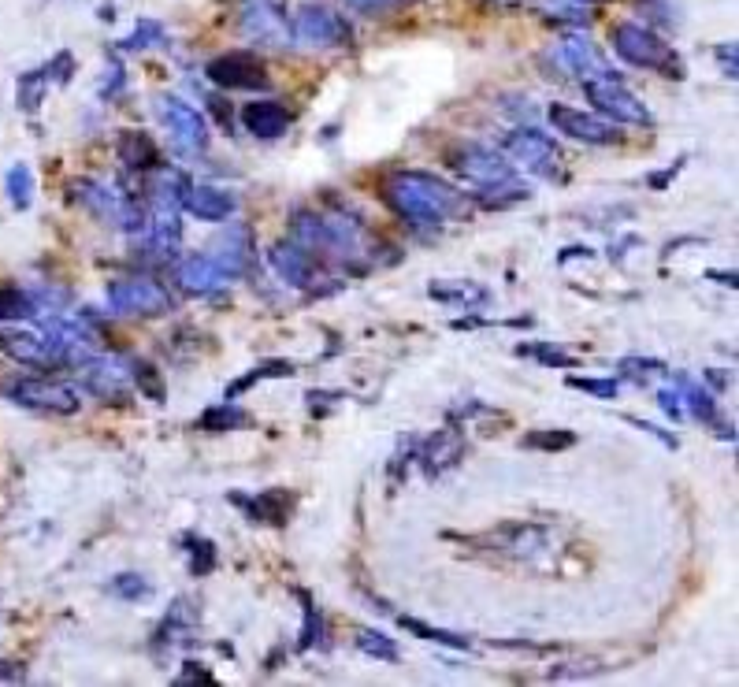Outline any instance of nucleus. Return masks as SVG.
<instances>
[{"mask_svg":"<svg viewBox=\"0 0 739 687\" xmlns=\"http://www.w3.org/2000/svg\"><path fill=\"white\" fill-rule=\"evenodd\" d=\"M383 197L413 227L468 220V212H472V197H465L450 182H442L439 175H428V171H398V175H390L387 186H383Z\"/></svg>","mask_w":739,"mask_h":687,"instance_id":"1","label":"nucleus"},{"mask_svg":"<svg viewBox=\"0 0 739 687\" xmlns=\"http://www.w3.org/2000/svg\"><path fill=\"white\" fill-rule=\"evenodd\" d=\"M290 242H298L309 253H324L331 260H342L350 268H361L357 260L368 253V238L357 216H320V212H294L290 220Z\"/></svg>","mask_w":739,"mask_h":687,"instance_id":"2","label":"nucleus"},{"mask_svg":"<svg viewBox=\"0 0 739 687\" xmlns=\"http://www.w3.org/2000/svg\"><path fill=\"white\" fill-rule=\"evenodd\" d=\"M67 197L78 201V205H86L97 216V220L112 223L119 231L127 234H142L145 231V212L142 205L134 201L130 194H123L119 186L112 182H97V179H75L67 186Z\"/></svg>","mask_w":739,"mask_h":687,"instance_id":"3","label":"nucleus"},{"mask_svg":"<svg viewBox=\"0 0 739 687\" xmlns=\"http://www.w3.org/2000/svg\"><path fill=\"white\" fill-rule=\"evenodd\" d=\"M613 52L621 56L624 64L632 67H647V71H658V75H673L684 78V64L680 56L669 49V41H662L650 26L643 23H617L613 26Z\"/></svg>","mask_w":739,"mask_h":687,"instance_id":"4","label":"nucleus"},{"mask_svg":"<svg viewBox=\"0 0 739 687\" xmlns=\"http://www.w3.org/2000/svg\"><path fill=\"white\" fill-rule=\"evenodd\" d=\"M108 305L116 316L149 320V316H164L171 309V294L164 290V283H156L149 275H127V279L108 283Z\"/></svg>","mask_w":739,"mask_h":687,"instance_id":"5","label":"nucleus"},{"mask_svg":"<svg viewBox=\"0 0 739 687\" xmlns=\"http://www.w3.org/2000/svg\"><path fill=\"white\" fill-rule=\"evenodd\" d=\"M584 93H587V101H591V108L602 112L606 119H613V123H632V127H650V123H654V116L647 112V104L624 86L621 75L587 78Z\"/></svg>","mask_w":739,"mask_h":687,"instance_id":"6","label":"nucleus"},{"mask_svg":"<svg viewBox=\"0 0 739 687\" xmlns=\"http://www.w3.org/2000/svg\"><path fill=\"white\" fill-rule=\"evenodd\" d=\"M502 149H506V160L513 168H524V171H532V175H543V179H554L561 168L558 142L535 127L509 130L506 138H502Z\"/></svg>","mask_w":739,"mask_h":687,"instance_id":"7","label":"nucleus"},{"mask_svg":"<svg viewBox=\"0 0 739 687\" xmlns=\"http://www.w3.org/2000/svg\"><path fill=\"white\" fill-rule=\"evenodd\" d=\"M450 168L461 175L465 182H472L476 190H494V186H506V182L517 179V168L509 164L506 156H498L487 145H457L450 153Z\"/></svg>","mask_w":739,"mask_h":687,"instance_id":"8","label":"nucleus"},{"mask_svg":"<svg viewBox=\"0 0 739 687\" xmlns=\"http://www.w3.org/2000/svg\"><path fill=\"white\" fill-rule=\"evenodd\" d=\"M205 75L220 90H272L268 67H264V60H260L257 52L249 49H234L216 56V60H208Z\"/></svg>","mask_w":739,"mask_h":687,"instance_id":"9","label":"nucleus"},{"mask_svg":"<svg viewBox=\"0 0 739 687\" xmlns=\"http://www.w3.org/2000/svg\"><path fill=\"white\" fill-rule=\"evenodd\" d=\"M290 41H298L301 49H335V45L350 41V26L324 4H305L290 19Z\"/></svg>","mask_w":739,"mask_h":687,"instance_id":"10","label":"nucleus"},{"mask_svg":"<svg viewBox=\"0 0 739 687\" xmlns=\"http://www.w3.org/2000/svg\"><path fill=\"white\" fill-rule=\"evenodd\" d=\"M160 119L171 130V145L182 156H201L208 149V119L197 112L194 104L179 101V97H160Z\"/></svg>","mask_w":739,"mask_h":687,"instance_id":"11","label":"nucleus"},{"mask_svg":"<svg viewBox=\"0 0 739 687\" xmlns=\"http://www.w3.org/2000/svg\"><path fill=\"white\" fill-rule=\"evenodd\" d=\"M4 394H8V402L23 405V409H34V413L71 416L82 409V398H78L75 387L45 383V379H19V383H8Z\"/></svg>","mask_w":739,"mask_h":687,"instance_id":"12","label":"nucleus"},{"mask_svg":"<svg viewBox=\"0 0 739 687\" xmlns=\"http://www.w3.org/2000/svg\"><path fill=\"white\" fill-rule=\"evenodd\" d=\"M0 350L15 357L19 364H30V368H64V364H75V350H67L64 342H56L49 335H30V331H0Z\"/></svg>","mask_w":739,"mask_h":687,"instance_id":"13","label":"nucleus"},{"mask_svg":"<svg viewBox=\"0 0 739 687\" xmlns=\"http://www.w3.org/2000/svg\"><path fill=\"white\" fill-rule=\"evenodd\" d=\"M461 457H465V431L457 428V424L431 431L428 439H416V450H413V461H420L428 480L450 476L461 465Z\"/></svg>","mask_w":739,"mask_h":687,"instance_id":"14","label":"nucleus"},{"mask_svg":"<svg viewBox=\"0 0 739 687\" xmlns=\"http://www.w3.org/2000/svg\"><path fill=\"white\" fill-rule=\"evenodd\" d=\"M546 119H550V127L561 130L572 142H584V145L621 142V130L613 127V123L591 116V112H580V108H569V104H550V108H546Z\"/></svg>","mask_w":739,"mask_h":687,"instance_id":"15","label":"nucleus"},{"mask_svg":"<svg viewBox=\"0 0 739 687\" xmlns=\"http://www.w3.org/2000/svg\"><path fill=\"white\" fill-rule=\"evenodd\" d=\"M82 368V383L97 394V398H116L130 387V357L119 353H90Z\"/></svg>","mask_w":739,"mask_h":687,"instance_id":"16","label":"nucleus"},{"mask_svg":"<svg viewBox=\"0 0 739 687\" xmlns=\"http://www.w3.org/2000/svg\"><path fill=\"white\" fill-rule=\"evenodd\" d=\"M242 34L253 41H264V45H283L290 38V26L283 19V8L275 4V0H249L246 8H242Z\"/></svg>","mask_w":739,"mask_h":687,"instance_id":"17","label":"nucleus"},{"mask_svg":"<svg viewBox=\"0 0 739 687\" xmlns=\"http://www.w3.org/2000/svg\"><path fill=\"white\" fill-rule=\"evenodd\" d=\"M194 628H197V602L175 598L168 606V613H164V621L156 624L153 654L156 658H164V654L175 650L179 643H190V639H194Z\"/></svg>","mask_w":739,"mask_h":687,"instance_id":"18","label":"nucleus"},{"mask_svg":"<svg viewBox=\"0 0 739 687\" xmlns=\"http://www.w3.org/2000/svg\"><path fill=\"white\" fill-rule=\"evenodd\" d=\"M182 212H190L201 223H227L238 212V197L216 186H186L182 190Z\"/></svg>","mask_w":739,"mask_h":687,"instance_id":"19","label":"nucleus"},{"mask_svg":"<svg viewBox=\"0 0 739 687\" xmlns=\"http://www.w3.org/2000/svg\"><path fill=\"white\" fill-rule=\"evenodd\" d=\"M558 56H561V64L569 67L580 82H587V78H602V75H617V71L606 64V56L598 52L595 41L580 38V34H572V38L561 41Z\"/></svg>","mask_w":739,"mask_h":687,"instance_id":"20","label":"nucleus"},{"mask_svg":"<svg viewBox=\"0 0 739 687\" xmlns=\"http://www.w3.org/2000/svg\"><path fill=\"white\" fill-rule=\"evenodd\" d=\"M268 257H272V268L279 272L283 283L301 286V290L316 283V257H312L309 249H301L298 242H279Z\"/></svg>","mask_w":739,"mask_h":687,"instance_id":"21","label":"nucleus"},{"mask_svg":"<svg viewBox=\"0 0 739 687\" xmlns=\"http://www.w3.org/2000/svg\"><path fill=\"white\" fill-rule=\"evenodd\" d=\"M249 227L246 223H231L227 231H223V238L216 242V253H212V260H216V268L223 272V279H242L249 268Z\"/></svg>","mask_w":739,"mask_h":687,"instance_id":"22","label":"nucleus"},{"mask_svg":"<svg viewBox=\"0 0 739 687\" xmlns=\"http://www.w3.org/2000/svg\"><path fill=\"white\" fill-rule=\"evenodd\" d=\"M242 123H246L249 134L272 142V138H283L286 130H290L294 112H286L279 101H249L246 108H242Z\"/></svg>","mask_w":739,"mask_h":687,"instance_id":"23","label":"nucleus"},{"mask_svg":"<svg viewBox=\"0 0 739 687\" xmlns=\"http://www.w3.org/2000/svg\"><path fill=\"white\" fill-rule=\"evenodd\" d=\"M234 506L246 509L249 520H264V524H286L290 513H294V494L283 491V487H275V491H264V494H231Z\"/></svg>","mask_w":739,"mask_h":687,"instance_id":"24","label":"nucleus"},{"mask_svg":"<svg viewBox=\"0 0 739 687\" xmlns=\"http://www.w3.org/2000/svg\"><path fill=\"white\" fill-rule=\"evenodd\" d=\"M428 298L450 305V309H487L491 305V290L472 279H439L428 283Z\"/></svg>","mask_w":739,"mask_h":687,"instance_id":"25","label":"nucleus"},{"mask_svg":"<svg viewBox=\"0 0 739 687\" xmlns=\"http://www.w3.org/2000/svg\"><path fill=\"white\" fill-rule=\"evenodd\" d=\"M175 283H179V290L201 298V294H212V290L223 283V272L216 268V260L212 257L197 253V257H186L179 268H175Z\"/></svg>","mask_w":739,"mask_h":687,"instance_id":"26","label":"nucleus"},{"mask_svg":"<svg viewBox=\"0 0 739 687\" xmlns=\"http://www.w3.org/2000/svg\"><path fill=\"white\" fill-rule=\"evenodd\" d=\"M669 383H673V387L680 390V402H684V413H691L695 420H702V424H714V428H721L717 398H714V394H710L706 387H702V383H695V379L684 376V372H669Z\"/></svg>","mask_w":739,"mask_h":687,"instance_id":"27","label":"nucleus"},{"mask_svg":"<svg viewBox=\"0 0 739 687\" xmlns=\"http://www.w3.org/2000/svg\"><path fill=\"white\" fill-rule=\"evenodd\" d=\"M116 153H119V160L134 171H153L164 164V160H160V149H156V142L145 130H123L116 142Z\"/></svg>","mask_w":739,"mask_h":687,"instance_id":"28","label":"nucleus"},{"mask_svg":"<svg viewBox=\"0 0 739 687\" xmlns=\"http://www.w3.org/2000/svg\"><path fill=\"white\" fill-rule=\"evenodd\" d=\"M294 598L301 602V613H305L298 650H324L327 647V621H324V613H320V606H316L309 591H301V587H294Z\"/></svg>","mask_w":739,"mask_h":687,"instance_id":"29","label":"nucleus"},{"mask_svg":"<svg viewBox=\"0 0 739 687\" xmlns=\"http://www.w3.org/2000/svg\"><path fill=\"white\" fill-rule=\"evenodd\" d=\"M253 416L242 409L238 402H216V405H208L205 413L197 416V428L201 431H238V428H246Z\"/></svg>","mask_w":739,"mask_h":687,"instance_id":"30","label":"nucleus"},{"mask_svg":"<svg viewBox=\"0 0 739 687\" xmlns=\"http://www.w3.org/2000/svg\"><path fill=\"white\" fill-rule=\"evenodd\" d=\"M294 372H298V368H294L290 361H279V357H272V361H260L253 372H246L242 379H234L223 398H227V402H234L238 394H246L249 387H257V383H264V379H286V376H294Z\"/></svg>","mask_w":739,"mask_h":687,"instance_id":"31","label":"nucleus"},{"mask_svg":"<svg viewBox=\"0 0 739 687\" xmlns=\"http://www.w3.org/2000/svg\"><path fill=\"white\" fill-rule=\"evenodd\" d=\"M179 543H182V550L190 554V576H212V572H216L220 554H216V543H212V539L186 532Z\"/></svg>","mask_w":739,"mask_h":687,"instance_id":"32","label":"nucleus"},{"mask_svg":"<svg viewBox=\"0 0 739 687\" xmlns=\"http://www.w3.org/2000/svg\"><path fill=\"white\" fill-rule=\"evenodd\" d=\"M38 309L23 286L0 283V324H15V320H34Z\"/></svg>","mask_w":739,"mask_h":687,"instance_id":"33","label":"nucleus"},{"mask_svg":"<svg viewBox=\"0 0 739 687\" xmlns=\"http://www.w3.org/2000/svg\"><path fill=\"white\" fill-rule=\"evenodd\" d=\"M49 86H52L49 67H34V71H23V75H19V82H15V90H19V108H23V112H38Z\"/></svg>","mask_w":739,"mask_h":687,"instance_id":"34","label":"nucleus"},{"mask_svg":"<svg viewBox=\"0 0 739 687\" xmlns=\"http://www.w3.org/2000/svg\"><path fill=\"white\" fill-rule=\"evenodd\" d=\"M130 383L134 390L149 398V402H164L168 398V387H164V376H160V368L149 361H138V357H130Z\"/></svg>","mask_w":739,"mask_h":687,"instance_id":"35","label":"nucleus"},{"mask_svg":"<svg viewBox=\"0 0 739 687\" xmlns=\"http://www.w3.org/2000/svg\"><path fill=\"white\" fill-rule=\"evenodd\" d=\"M398 628L405 632H413L416 639H428V643H439V647H450V650H472L465 636H457V632H446V628H435V624H424L416 621V617H402L398 613Z\"/></svg>","mask_w":739,"mask_h":687,"instance_id":"36","label":"nucleus"},{"mask_svg":"<svg viewBox=\"0 0 739 687\" xmlns=\"http://www.w3.org/2000/svg\"><path fill=\"white\" fill-rule=\"evenodd\" d=\"M156 45H168V30H164V23H156V19H142L127 38L119 41L116 52H145V49H156Z\"/></svg>","mask_w":739,"mask_h":687,"instance_id":"37","label":"nucleus"},{"mask_svg":"<svg viewBox=\"0 0 739 687\" xmlns=\"http://www.w3.org/2000/svg\"><path fill=\"white\" fill-rule=\"evenodd\" d=\"M617 372H621V379L636 383V387H647L650 379L669 376L665 361H658V357H621V361H617Z\"/></svg>","mask_w":739,"mask_h":687,"instance_id":"38","label":"nucleus"},{"mask_svg":"<svg viewBox=\"0 0 739 687\" xmlns=\"http://www.w3.org/2000/svg\"><path fill=\"white\" fill-rule=\"evenodd\" d=\"M524 450H539V454H561V450H572L576 446V435L572 431H558V428H535L520 439Z\"/></svg>","mask_w":739,"mask_h":687,"instance_id":"39","label":"nucleus"},{"mask_svg":"<svg viewBox=\"0 0 739 687\" xmlns=\"http://www.w3.org/2000/svg\"><path fill=\"white\" fill-rule=\"evenodd\" d=\"M4 186H8V201H12L15 212H26V208L34 205V175H30V168H26V164H15V168H8V175H4Z\"/></svg>","mask_w":739,"mask_h":687,"instance_id":"40","label":"nucleus"},{"mask_svg":"<svg viewBox=\"0 0 739 687\" xmlns=\"http://www.w3.org/2000/svg\"><path fill=\"white\" fill-rule=\"evenodd\" d=\"M513 353L517 357H532V361L546 364V368H576V357L558 350V346H550V342H520V346H513Z\"/></svg>","mask_w":739,"mask_h":687,"instance_id":"41","label":"nucleus"},{"mask_svg":"<svg viewBox=\"0 0 739 687\" xmlns=\"http://www.w3.org/2000/svg\"><path fill=\"white\" fill-rule=\"evenodd\" d=\"M108 595L123 598V602H145L153 595V584L145 576H138V572H119V576L108 580Z\"/></svg>","mask_w":739,"mask_h":687,"instance_id":"42","label":"nucleus"},{"mask_svg":"<svg viewBox=\"0 0 739 687\" xmlns=\"http://www.w3.org/2000/svg\"><path fill=\"white\" fill-rule=\"evenodd\" d=\"M357 650L368 654V658H376V662H398V643L376 628H361L357 632Z\"/></svg>","mask_w":739,"mask_h":687,"instance_id":"43","label":"nucleus"},{"mask_svg":"<svg viewBox=\"0 0 739 687\" xmlns=\"http://www.w3.org/2000/svg\"><path fill=\"white\" fill-rule=\"evenodd\" d=\"M572 390H584V394H591V398H598V402H613L617 398V379H591V376H569L565 379Z\"/></svg>","mask_w":739,"mask_h":687,"instance_id":"44","label":"nucleus"},{"mask_svg":"<svg viewBox=\"0 0 739 687\" xmlns=\"http://www.w3.org/2000/svg\"><path fill=\"white\" fill-rule=\"evenodd\" d=\"M123 86H127V71H123V60L112 52V60H108V82H101V97L104 101H112Z\"/></svg>","mask_w":739,"mask_h":687,"instance_id":"45","label":"nucleus"},{"mask_svg":"<svg viewBox=\"0 0 739 687\" xmlns=\"http://www.w3.org/2000/svg\"><path fill=\"white\" fill-rule=\"evenodd\" d=\"M624 424H632V428H639L643 435H650V439H658L665 446V450H676L680 446V439H676L673 431H662L658 424H650V420H639V416H624Z\"/></svg>","mask_w":739,"mask_h":687,"instance_id":"46","label":"nucleus"},{"mask_svg":"<svg viewBox=\"0 0 739 687\" xmlns=\"http://www.w3.org/2000/svg\"><path fill=\"white\" fill-rule=\"evenodd\" d=\"M45 67H49V75H52L56 86H67V82H71V71H75V56H71L67 49H60Z\"/></svg>","mask_w":739,"mask_h":687,"instance_id":"47","label":"nucleus"},{"mask_svg":"<svg viewBox=\"0 0 739 687\" xmlns=\"http://www.w3.org/2000/svg\"><path fill=\"white\" fill-rule=\"evenodd\" d=\"M658 405H662V413L669 416V420H673V424H680V420H684V402H680V390L676 387H665V390H658Z\"/></svg>","mask_w":739,"mask_h":687,"instance_id":"48","label":"nucleus"},{"mask_svg":"<svg viewBox=\"0 0 739 687\" xmlns=\"http://www.w3.org/2000/svg\"><path fill=\"white\" fill-rule=\"evenodd\" d=\"M684 168H688V156H680V160H676L673 168L650 171V175H647V186H650V190H669V186H673V179H676V175H680Z\"/></svg>","mask_w":739,"mask_h":687,"instance_id":"49","label":"nucleus"},{"mask_svg":"<svg viewBox=\"0 0 739 687\" xmlns=\"http://www.w3.org/2000/svg\"><path fill=\"white\" fill-rule=\"evenodd\" d=\"M714 56H717V64H721V71H725L728 78L739 75V49H736V41H728V45H714Z\"/></svg>","mask_w":739,"mask_h":687,"instance_id":"50","label":"nucleus"},{"mask_svg":"<svg viewBox=\"0 0 739 687\" xmlns=\"http://www.w3.org/2000/svg\"><path fill=\"white\" fill-rule=\"evenodd\" d=\"M350 8H357V12H387V8H398V4H405V0H346Z\"/></svg>","mask_w":739,"mask_h":687,"instance_id":"51","label":"nucleus"},{"mask_svg":"<svg viewBox=\"0 0 739 687\" xmlns=\"http://www.w3.org/2000/svg\"><path fill=\"white\" fill-rule=\"evenodd\" d=\"M190 680H201V684H212V673L208 669H201L197 662H186V669H182L179 684H190Z\"/></svg>","mask_w":739,"mask_h":687,"instance_id":"52","label":"nucleus"},{"mask_svg":"<svg viewBox=\"0 0 739 687\" xmlns=\"http://www.w3.org/2000/svg\"><path fill=\"white\" fill-rule=\"evenodd\" d=\"M0 680H8V684H15V680H26L23 662H0Z\"/></svg>","mask_w":739,"mask_h":687,"instance_id":"53","label":"nucleus"},{"mask_svg":"<svg viewBox=\"0 0 739 687\" xmlns=\"http://www.w3.org/2000/svg\"><path fill=\"white\" fill-rule=\"evenodd\" d=\"M632 246H643V238H636V234H628V238H621V242L613 246V260H621Z\"/></svg>","mask_w":739,"mask_h":687,"instance_id":"54","label":"nucleus"},{"mask_svg":"<svg viewBox=\"0 0 739 687\" xmlns=\"http://www.w3.org/2000/svg\"><path fill=\"white\" fill-rule=\"evenodd\" d=\"M706 279H714V283H721V286H732V290L739 286L736 272H717V268H710V272H706Z\"/></svg>","mask_w":739,"mask_h":687,"instance_id":"55","label":"nucleus"},{"mask_svg":"<svg viewBox=\"0 0 739 687\" xmlns=\"http://www.w3.org/2000/svg\"><path fill=\"white\" fill-rule=\"evenodd\" d=\"M706 379H710V383H714L717 390H725V387H728V376H721V372H706Z\"/></svg>","mask_w":739,"mask_h":687,"instance_id":"56","label":"nucleus"},{"mask_svg":"<svg viewBox=\"0 0 739 687\" xmlns=\"http://www.w3.org/2000/svg\"><path fill=\"white\" fill-rule=\"evenodd\" d=\"M494 4H502V8H513V4H520V0H494Z\"/></svg>","mask_w":739,"mask_h":687,"instance_id":"57","label":"nucleus"},{"mask_svg":"<svg viewBox=\"0 0 739 687\" xmlns=\"http://www.w3.org/2000/svg\"><path fill=\"white\" fill-rule=\"evenodd\" d=\"M576 4H606V0H576Z\"/></svg>","mask_w":739,"mask_h":687,"instance_id":"58","label":"nucleus"}]
</instances>
